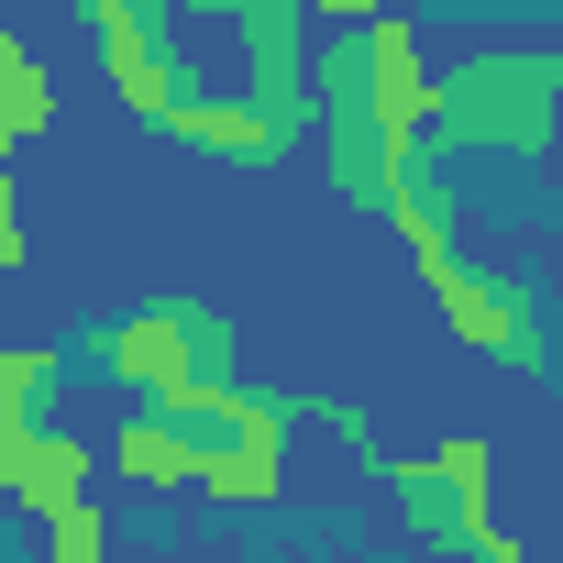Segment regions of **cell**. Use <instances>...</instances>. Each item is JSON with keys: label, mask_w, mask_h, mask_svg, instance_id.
<instances>
[{"label": "cell", "mask_w": 563, "mask_h": 563, "mask_svg": "<svg viewBox=\"0 0 563 563\" xmlns=\"http://www.w3.org/2000/svg\"><path fill=\"white\" fill-rule=\"evenodd\" d=\"M552 122H563V56L552 45H475L431 78V155H519L541 166L552 155Z\"/></svg>", "instance_id": "obj_1"}, {"label": "cell", "mask_w": 563, "mask_h": 563, "mask_svg": "<svg viewBox=\"0 0 563 563\" xmlns=\"http://www.w3.org/2000/svg\"><path fill=\"white\" fill-rule=\"evenodd\" d=\"M78 354H89L100 387H133L144 409H166V398H188V387H221V376L243 365V332H232V310H210V299H155V310L89 321Z\"/></svg>", "instance_id": "obj_2"}, {"label": "cell", "mask_w": 563, "mask_h": 563, "mask_svg": "<svg viewBox=\"0 0 563 563\" xmlns=\"http://www.w3.org/2000/svg\"><path fill=\"white\" fill-rule=\"evenodd\" d=\"M89 45H100V78L122 89V111H144L155 133L210 100V78L188 67V12L177 0H89Z\"/></svg>", "instance_id": "obj_3"}, {"label": "cell", "mask_w": 563, "mask_h": 563, "mask_svg": "<svg viewBox=\"0 0 563 563\" xmlns=\"http://www.w3.org/2000/svg\"><path fill=\"white\" fill-rule=\"evenodd\" d=\"M376 486H387L398 530L431 541V552H453V563H464L475 530H497V453L475 431L464 442H431V453H376Z\"/></svg>", "instance_id": "obj_4"}, {"label": "cell", "mask_w": 563, "mask_h": 563, "mask_svg": "<svg viewBox=\"0 0 563 563\" xmlns=\"http://www.w3.org/2000/svg\"><path fill=\"white\" fill-rule=\"evenodd\" d=\"M210 23L243 45V111L254 122H276V133H310V34H321V12L310 0H210Z\"/></svg>", "instance_id": "obj_5"}, {"label": "cell", "mask_w": 563, "mask_h": 563, "mask_svg": "<svg viewBox=\"0 0 563 563\" xmlns=\"http://www.w3.org/2000/svg\"><path fill=\"white\" fill-rule=\"evenodd\" d=\"M431 78H442V56H431V34L409 12H365L354 23V89H365V122L376 133L420 144L431 133Z\"/></svg>", "instance_id": "obj_6"}, {"label": "cell", "mask_w": 563, "mask_h": 563, "mask_svg": "<svg viewBox=\"0 0 563 563\" xmlns=\"http://www.w3.org/2000/svg\"><path fill=\"white\" fill-rule=\"evenodd\" d=\"M78 497H100V442H78L67 420L0 442V508H12V519H56Z\"/></svg>", "instance_id": "obj_7"}, {"label": "cell", "mask_w": 563, "mask_h": 563, "mask_svg": "<svg viewBox=\"0 0 563 563\" xmlns=\"http://www.w3.org/2000/svg\"><path fill=\"white\" fill-rule=\"evenodd\" d=\"M387 221H398V243H409V265H420V288L442 265H464V177H453V155H409V177H398V199H387Z\"/></svg>", "instance_id": "obj_8"}, {"label": "cell", "mask_w": 563, "mask_h": 563, "mask_svg": "<svg viewBox=\"0 0 563 563\" xmlns=\"http://www.w3.org/2000/svg\"><path fill=\"white\" fill-rule=\"evenodd\" d=\"M409 155H420V144L376 133L365 111H332V122H321V177H332V199H343V210H376V221H387V199H398Z\"/></svg>", "instance_id": "obj_9"}, {"label": "cell", "mask_w": 563, "mask_h": 563, "mask_svg": "<svg viewBox=\"0 0 563 563\" xmlns=\"http://www.w3.org/2000/svg\"><path fill=\"white\" fill-rule=\"evenodd\" d=\"M177 144H199V155H232V166H276V155H299L288 133H276V122H254L232 89H210V100H188L177 122H166Z\"/></svg>", "instance_id": "obj_10"}, {"label": "cell", "mask_w": 563, "mask_h": 563, "mask_svg": "<svg viewBox=\"0 0 563 563\" xmlns=\"http://www.w3.org/2000/svg\"><path fill=\"white\" fill-rule=\"evenodd\" d=\"M45 133H56V67L0 23V144L23 155V144H45Z\"/></svg>", "instance_id": "obj_11"}, {"label": "cell", "mask_w": 563, "mask_h": 563, "mask_svg": "<svg viewBox=\"0 0 563 563\" xmlns=\"http://www.w3.org/2000/svg\"><path fill=\"white\" fill-rule=\"evenodd\" d=\"M100 464H111L122 486H155V497H188V486H199V453H188V431H166V420H122V442H100Z\"/></svg>", "instance_id": "obj_12"}, {"label": "cell", "mask_w": 563, "mask_h": 563, "mask_svg": "<svg viewBox=\"0 0 563 563\" xmlns=\"http://www.w3.org/2000/svg\"><path fill=\"white\" fill-rule=\"evenodd\" d=\"M497 288H508V321H497V365H508V376H552V288H541L530 265H508Z\"/></svg>", "instance_id": "obj_13"}, {"label": "cell", "mask_w": 563, "mask_h": 563, "mask_svg": "<svg viewBox=\"0 0 563 563\" xmlns=\"http://www.w3.org/2000/svg\"><path fill=\"white\" fill-rule=\"evenodd\" d=\"M56 387H67L56 354H34V343L0 354V442H12V431H56Z\"/></svg>", "instance_id": "obj_14"}, {"label": "cell", "mask_w": 563, "mask_h": 563, "mask_svg": "<svg viewBox=\"0 0 563 563\" xmlns=\"http://www.w3.org/2000/svg\"><path fill=\"white\" fill-rule=\"evenodd\" d=\"M188 497H210V508H276V497H288V453H199Z\"/></svg>", "instance_id": "obj_15"}, {"label": "cell", "mask_w": 563, "mask_h": 563, "mask_svg": "<svg viewBox=\"0 0 563 563\" xmlns=\"http://www.w3.org/2000/svg\"><path fill=\"white\" fill-rule=\"evenodd\" d=\"M23 552H34V563H122L100 497H78V508H56V519H23Z\"/></svg>", "instance_id": "obj_16"}, {"label": "cell", "mask_w": 563, "mask_h": 563, "mask_svg": "<svg viewBox=\"0 0 563 563\" xmlns=\"http://www.w3.org/2000/svg\"><path fill=\"white\" fill-rule=\"evenodd\" d=\"M288 420L332 431V442H343L365 475H376V453H387V442H376V409H365V398H343V387H299V398H288Z\"/></svg>", "instance_id": "obj_17"}, {"label": "cell", "mask_w": 563, "mask_h": 563, "mask_svg": "<svg viewBox=\"0 0 563 563\" xmlns=\"http://www.w3.org/2000/svg\"><path fill=\"white\" fill-rule=\"evenodd\" d=\"M464 563H541V552H530L519 530H475V541H464Z\"/></svg>", "instance_id": "obj_18"}, {"label": "cell", "mask_w": 563, "mask_h": 563, "mask_svg": "<svg viewBox=\"0 0 563 563\" xmlns=\"http://www.w3.org/2000/svg\"><path fill=\"white\" fill-rule=\"evenodd\" d=\"M155 563H199V552H155Z\"/></svg>", "instance_id": "obj_19"}]
</instances>
